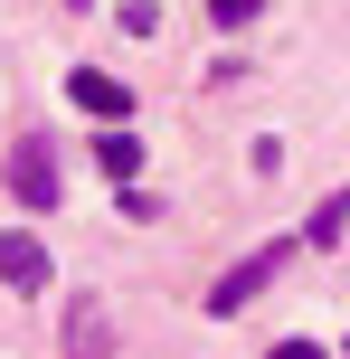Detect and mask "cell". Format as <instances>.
I'll list each match as a JSON object with an SVG mask.
<instances>
[{
  "instance_id": "1",
  "label": "cell",
  "mask_w": 350,
  "mask_h": 359,
  "mask_svg": "<svg viewBox=\"0 0 350 359\" xmlns=\"http://www.w3.org/2000/svg\"><path fill=\"white\" fill-rule=\"evenodd\" d=\"M284 265H294V236H275V246H256V255H237V265H227L218 284H208V312H246V303H256V293L275 284Z\"/></svg>"
},
{
  "instance_id": "2",
  "label": "cell",
  "mask_w": 350,
  "mask_h": 359,
  "mask_svg": "<svg viewBox=\"0 0 350 359\" xmlns=\"http://www.w3.org/2000/svg\"><path fill=\"white\" fill-rule=\"evenodd\" d=\"M10 198H19V208H57V151L38 142V133L10 142Z\"/></svg>"
},
{
  "instance_id": "3",
  "label": "cell",
  "mask_w": 350,
  "mask_h": 359,
  "mask_svg": "<svg viewBox=\"0 0 350 359\" xmlns=\"http://www.w3.org/2000/svg\"><path fill=\"white\" fill-rule=\"evenodd\" d=\"M67 95H76V104H86V114H95V123H105V133H114V123H123V114H133V95L114 86L105 67H76V76H67Z\"/></svg>"
},
{
  "instance_id": "4",
  "label": "cell",
  "mask_w": 350,
  "mask_h": 359,
  "mask_svg": "<svg viewBox=\"0 0 350 359\" xmlns=\"http://www.w3.org/2000/svg\"><path fill=\"white\" fill-rule=\"evenodd\" d=\"M0 284L38 293V284H48V246H38V236H0Z\"/></svg>"
},
{
  "instance_id": "5",
  "label": "cell",
  "mask_w": 350,
  "mask_h": 359,
  "mask_svg": "<svg viewBox=\"0 0 350 359\" xmlns=\"http://www.w3.org/2000/svg\"><path fill=\"white\" fill-rule=\"evenodd\" d=\"M67 359H114V341H105V303H67Z\"/></svg>"
},
{
  "instance_id": "6",
  "label": "cell",
  "mask_w": 350,
  "mask_h": 359,
  "mask_svg": "<svg viewBox=\"0 0 350 359\" xmlns=\"http://www.w3.org/2000/svg\"><path fill=\"white\" fill-rule=\"evenodd\" d=\"M95 161H105V180H133V170H142V142H133V133L114 123L105 142H95Z\"/></svg>"
},
{
  "instance_id": "7",
  "label": "cell",
  "mask_w": 350,
  "mask_h": 359,
  "mask_svg": "<svg viewBox=\"0 0 350 359\" xmlns=\"http://www.w3.org/2000/svg\"><path fill=\"white\" fill-rule=\"evenodd\" d=\"M256 10H265V0H208V19H218V29H246Z\"/></svg>"
},
{
  "instance_id": "8",
  "label": "cell",
  "mask_w": 350,
  "mask_h": 359,
  "mask_svg": "<svg viewBox=\"0 0 350 359\" xmlns=\"http://www.w3.org/2000/svg\"><path fill=\"white\" fill-rule=\"evenodd\" d=\"M265 359H332V350H322V341H275Z\"/></svg>"
},
{
  "instance_id": "9",
  "label": "cell",
  "mask_w": 350,
  "mask_h": 359,
  "mask_svg": "<svg viewBox=\"0 0 350 359\" xmlns=\"http://www.w3.org/2000/svg\"><path fill=\"white\" fill-rule=\"evenodd\" d=\"M67 10H86V0H67Z\"/></svg>"
}]
</instances>
